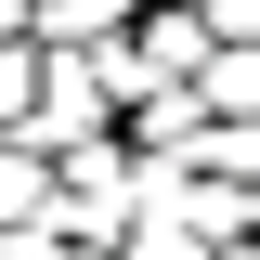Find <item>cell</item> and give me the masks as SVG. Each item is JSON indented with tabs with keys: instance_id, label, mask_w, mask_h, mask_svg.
Instances as JSON below:
<instances>
[{
	"instance_id": "8992f818",
	"label": "cell",
	"mask_w": 260,
	"mask_h": 260,
	"mask_svg": "<svg viewBox=\"0 0 260 260\" xmlns=\"http://www.w3.org/2000/svg\"><path fill=\"white\" fill-rule=\"evenodd\" d=\"M195 91H208V117H260V39H221L195 65Z\"/></svg>"
},
{
	"instance_id": "8fae6325",
	"label": "cell",
	"mask_w": 260,
	"mask_h": 260,
	"mask_svg": "<svg viewBox=\"0 0 260 260\" xmlns=\"http://www.w3.org/2000/svg\"><path fill=\"white\" fill-rule=\"evenodd\" d=\"M13 39H26V26H13Z\"/></svg>"
},
{
	"instance_id": "30bf717a",
	"label": "cell",
	"mask_w": 260,
	"mask_h": 260,
	"mask_svg": "<svg viewBox=\"0 0 260 260\" xmlns=\"http://www.w3.org/2000/svg\"><path fill=\"white\" fill-rule=\"evenodd\" d=\"M221 260H260V221H247V234H234V247H221Z\"/></svg>"
},
{
	"instance_id": "6da1fadb",
	"label": "cell",
	"mask_w": 260,
	"mask_h": 260,
	"mask_svg": "<svg viewBox=\"0 0 260 260\" xmlns=\"http://www.w3.org/2000/svg\"><path fill=\"white\" fill-rule=\"evenodd\" d=\"M52 221L91 234V247H117V234L143 221V143H130V130H91V143L52 156Z\"/></svg>"
},
{
	"instance_id": "7a4b0ae2",
	"label": "cell",
	"mask_w": 260,
	"mask_h": 260,
	"mask_svg": "<svg viewBox=\"0 0 260 260\" xmlns=\"http://www.w3.org/2000/svg\"><path fill=\"white\" fill-rule=\"evenodd\" d=\"M91 130H117V91H104V52L91 39H52V78H39V117H26V143H91Z\"/></svg>"
},
{
	"instance_id": "ba28073f",
	"label": "cell",
	"mask_w": 260,
	"mask_h": 260,
	"mask_svg": "<svg viewBox=\"0 0 260 260\" xmlns=\"http://www.w3.org/2000/svg\"><path fill=\"white\" fill-rule=\"evenodd\" d=\"M0 260H117V247H91L65 221H0Z\"/></svg>"
},
{
	"instance_id": "5b68a950",
	"label": "cell",
	"mask_w": 260,
	"mask_h": 260,
	"mask_svg": "<svg viewBox=\"0 0 260 260\" xmlns=\"http://www.w3.org/2000/svg\"><path fill=\"white\" fill-rule=\"evenodd\" d=\"M0 221H52V143L0 130Z\"/></svg>"
},
{
	"instance_id": "277c9868",
	"label": "cell",
	"mask_w": 260,
	"mask_h": 260,
	"mask_svg": "<svg viewBox=\"0 0 260 260\" xmlns=\"http://www.w3.org/2000/svg\"><path fill=\"white\" fill-rule=\"evenodd\" d=\"M143 52H156V78H195V65L221 52V26H208L195 0H143Z\"/></svg>"
},
{
	"instance_id": "52a82bcc",
	"label": "cell",
	"mask_w": 260,
	"mask_h": 260,
	"mask_svg": "<svg viewBox=\"0 0 260 260\" xmlns=\"http://www.w3.org/2000/svg\"><path fill=\"white\" fill-rule=\"evenodd\" d=\"M39 78H52V39H39V26H26V39H0V130H26V117H39Z\"/></svg>"
},
{
	"instance_id": "3957f363",
	"label": "cell",
	"mask_w": 260,
	"mask_h": 260,
	"mask_svg": "<svg viewBox=\"0 0 260 260\" xmlns=\"http://www.w3.org/2000/svg\"><path fill=\"white\" fill-rule=\"evenodd\" d=\"M130 143H143V156H195V143H208V91H195V78H156V91L130 104Z\"/></svg>"
},
{
	"instance_id": "9c48e42d",
	"label": "cell",
	"mask_w": 260,
	"mask_h": 260,
	"mask_svg": "<svg viewBox=\"0 0 260 260\" xmlns=\"http://www.w3.org/2000/svg\"><path fill=\"white\" fill-rule=\"evenodd\" d=\"M195 13H208L221 39H260V0H195Z\"/></svg>"
}]
</instances>
